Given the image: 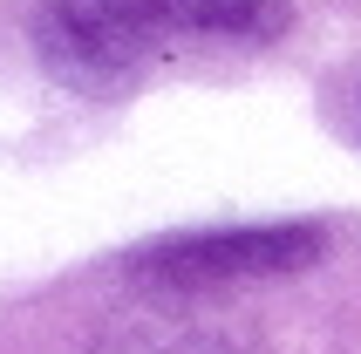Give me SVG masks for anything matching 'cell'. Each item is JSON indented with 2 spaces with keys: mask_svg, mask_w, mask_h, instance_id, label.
<instances>
[{
  "mask_svg": "<svg viewBox=\"0 0 361 354\" xmlns=\"http://www.w3.org/2000/svg\"><path fill=\"white\" fill-rule=\"evenodd\" d=\"M280 20V0H55L35 20V48L68 82H116L171 48L266 41Z\"/></svg>",
  "mask_w": 361,
  "mask_h": 354,
  "instance_id": "6da1fadb",
  "label": "cell"
},
{
  "mask_svg": "<svg viewBox=\"0 0 361 354\" xmlns=\"http://www.w3.org/2000/svg\"><path fill=\"white\" fill-rule=\"evenodd\" d=\"M96 354H252V348L232 327H212V320L184 314V307H150V314L116 320Z\"/></svg>",
  "mask_w": 361,
  "mask_h": 354,
  "instance_id": "3957f363",
  "label": "cell"
},
{
  "mask_svg": "<svg viewBox=\"0 0 361 354\" xmlns=\"http://www.w3.org/2000/svg\"><path fill=\"white\" fill-rule=\"evenodd\" d=\"M307 252H321V232H300V225H273V232H212V238H171L150 266H157V286H212V279H252V273H286L300 266Z\"/></svg>",
  "mask_w": 361,
  "mask_h": 354,
  "instance_id": "7a4b0ae2",
  "label": "cell"
}]
</instances>
